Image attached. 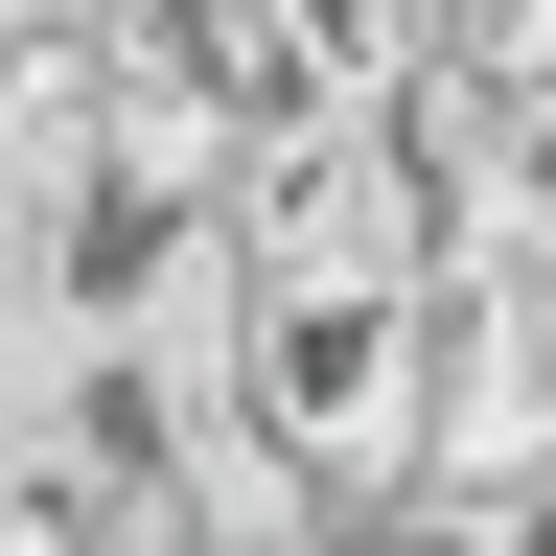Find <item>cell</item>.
<instances>
[{
  "mask_svg": "<svg viewBox=\"0 0 556 556\" xmlns=\"http://www.w3.org/2000/svg\"><path fill=\"white\" fill-rule=\"evenodd\" d=\"M441 70H486V93H556V0H441Z\"/></svg>",
  "mask_w": 556,
  "mask_h": 556,
  "instance_id": "obj_1",
  "label": "cell"
},
{
  "mask_svg": "<svg viewBox=\"0 0 556 556\" xmlns=\"http://www.w3.org/2000/svg\"><path fill=\"white\" fill-rule=\"evenodd\" d=\"M533 208H556V93H533Z\"/></svg>",
  "mask_w": 556,
  "mask_h": 556,
  "instance_id": "obj_2",
  "label": "cell"
}]
</instances>
